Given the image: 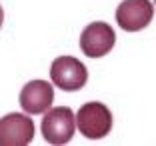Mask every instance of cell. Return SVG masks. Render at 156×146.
<instances>
[{"mask_svg":"<svg viewBox=\"0 0 156 146\" xmlns=\"http://www.w3.org/2000/svg\"><path fill=\"white\" fill-rule=\"evenodd\" d=\"M78 130L90 140L104 138L112 130V112L102 102H86L74 116Z\"/></svg>","mask_w":156,"mask_h":146,"instance_id":"obj_1","label":"cell"},{"mask_svg":"<svg viewBox=\"0 0 156 146\" xmlns=\"http://www.w3.org/2000/svg\"><path fill=\"white\" fill-rule=\"evenodd\" d=\"M74 112L68 106H56L44 114L40 124V132L48 144H66L74 136Z\"/></svg>","mask_w":156,"mask_h":146,"instance_id":"obj_2","label":"cell"},{"mask_svg":"<svg viewBox=\"0 0 156 146\" xmlns=\"http://www.w3.org/2000/svg\"><path fill=\"white\" fill-rule=\"evenodd\" d=\"M50 78L54 86L62 88L66 92H76L86 84L88 70L74 56H60L50 66Z\"/></svg>","mask_w":156,"mask_h":146,"instance_id":"obj_3","label":"cell"},{"mask_svg":"<svg viewBox=\"0 0 156 146\" xmlns=\"http://www.w3.org/2000/svg\"><path fill=\"white\" fill-rule=\"evenodd\" d=\"M116 44V32L106 22H90L80 34V50L90 58L108 54Z\"/></svg>","mask_w":156,"mask_h":146,"instance_id":"obj_4","label":"cell"},{"mask_svg":"<svg viewBox=\"0 0 156 146\" xmlns=\"http://www.w3.org/2000/svg\"><path fill=\"white\" fill-rule=\"evenodd\" d=\"M154 18V4L150 0H122L116 8V22L126 32L146 28Z\"/></svg>","mask_w":156,"mask_h":146,"instance_id":"obj_5","label":"cell"},{"mask_svg":"<svg viewBox=\"0 0 156 146\" xmlns=\"http://www.w3.org/2000/svg\"><path fill=\"white\" fill-rule=\"evenodd\" d=\"M34 138V122L22 112L0 118V146H26Z\"/></svg>","mask_w":156,"mask_h":146,"instance_id":"obj_6","label":"cell"},{"mask_svg":"<svg viewBox=\"0 0 156 146\" xmlns=\"http://www.w3.org/2000/svg\"><path fill=\"white\" fill-rule=\"evenodd\" d=\"M54 102V86L46 80H30L20 92V106L26 114H42Z\"/></svg>","mask_w":156,"mask_h":146,"instance_id":"obj_7","label":"cell"},{"mask_svg":"<svg viewBox=\"0 0 156 146\" xmlns=\"http://www.w3.org/2000/svg\"><path fill=\"white\" fill-rule=\"evenodd\" d=\"M2 22H4V10H2V6H0V28H2Z\"/></svg>","mask_w":156,"mask_h":146,"instance_id":"obj_8","label":"cell"}]
</instances>
